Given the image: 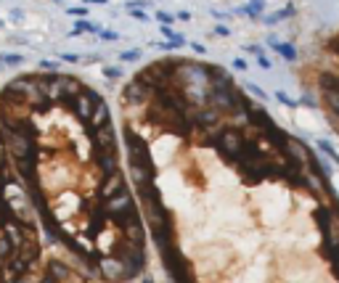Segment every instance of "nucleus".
<instances>
[{
	"instance_id": "obj_2",
	"label": "nucleus",
	"mask_w": 339,
	"mask_h": 283,
	"mask_svg": "<svg viewBox=\"0 0 339 283\" xmlns=\"http://www.w3.org/2000/svg\"><path fill=\"white\" fill-rule=\"evenodd\" d=\"M0 127L45 238L88 278L143 275L148 230L109 103L72 74L30 72L0 90Z\"/></svg>"
},
{
	"instance_id": "obj_3",
	"label": "nucleus",
	"mask_w": 339,
	"mask_h": 283,
	"mask_svg": "<svg viewBox=\"0 0 339 283\" xmlns=\"http://www.w3.org/2000/svg\"><path fill=\"white\" fill-rule=\"evenodd\" d=\"M48 238L24 193L0 127V280H45L51 267Z\"/></svg>"
},
{
	"instance_id": "obj_6",
	"label": "nucleus",
	"mask_w": 339,
	"mask_h": 283,
	"mask_svg": "<svg viewBox=\"0 0 339 283\" xmlns=\"http://www.w3.org/2000/svg\"><path fill=\"white\" fill-rule=\"evenodd\" d=\"M0 61H8V64H22V56H0Z\"/></svg>"
},
{
	"instance_id": "obj_1",
	"label": "nucleus",
	"mask_w": 339,
	"mask_h": 283,
	"mask_svg": "<svg viewBox=\"0 0 339 283\" xmlns=\"http://www.w3.org/2000/svg\"><path fill=\"white\" fill-rule=\"evenodd\" d=\"M119 106L127 177L169 278L339 280L321 167L220 67L159 59Z\"/></svg>"
},
{
	"instance_id": "obj_7",
	"label": "nucleus",
	"mask_w": 339,
	"mask_h": 283,
	"mask_svg": "<svg viewBox=\"0 0 339 283\" xmlns=\"http://www.w3.org/2000/svg\"><path fill=\"white\" fill-rule=\"evenodd\" d=\"M156 19H159V22H164V24H167V22H169V24L175 22V19H173V16H167V14H156Z\"/></svg>"
},
{
	"instance_id": "obj_5",
	"label": "nucleus",
	"mask_w": 339,
	"mask_h": 283,
	"mask_svg": "<svg viewBox=\"0 0 339 283\" xmlns=\"http://www.w3.org/2000/svg\"><path fill=\"white\" fill-rule=\"evenodd\" d=\"M119 59H122V61H135V59H140V53H138V51H130V53H122Z\"/></svg>"
},
{
	"instance_id": "obj_4",
	"label": "nucleus",
	"mask_w": 339,
	"mask_h": 283,
	"mask_svg": "<svg viewBox=\"0 0 339 283\" xmlns=\"http://www.w3.org/2000/svg\"><path fill=\"white\" fill-rule=\"evenodd\" d=\"M318 93H321V103L326 114L339 125V37L326 43L323 59L318 64Z\"/></svg>"
},
{
	"instance_id": "obj_8",
	"label": "nucleus",
	"mask_w": 339,
	"mask_h": 283,
	"mask_svg": "<svg viewBox=\"0 0 339 283\" xmlns=\"http://www.w3.org/2000/svg\"><path fill=\"white\" fill-rule=\"evenodd\" d=\"M69 14H72V16H82V14H85V8H72Z\"/></svg>"
}]
</instances>
